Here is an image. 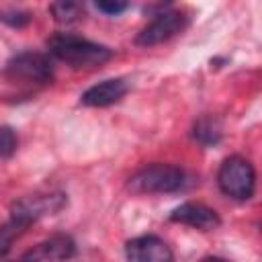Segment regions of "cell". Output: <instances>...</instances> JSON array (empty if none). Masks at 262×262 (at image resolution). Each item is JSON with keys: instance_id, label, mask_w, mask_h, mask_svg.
Returning a JSON list of instances; mask_svg holds the SVG:
<instances>
[{"instance_id": "cell-1", "label": "cell", "mask_w": 262, "mask_h": 262, "mask_svg": "<svg viewBox=\"0 0 262 262\" xmlns=\"http://www.w3.org/2000/svg\"><path fill=\"white\" fill-rule=\"evenodd\" d=\"M47 49L53 57L59 61L72 66V68H94L113 57V51L104 45L92 43L88 39L70 35V33H57L47 41Z\"/></svg>"}, {"instance_id": "cell-2", "label": "cell", "mask_w": 262, "mask_h": 262, "mask_svg": "<svg viewBox=\"0 0 262 262\" xmlns=\"http://www.w3.org/2000/svg\"><path fill=\"white\" fill-rule=\"evenodd\" d=\"M217 184L225 196L235 201H248L252 199L256 188L254 166L242 156H229L227 160H223L219 168Z\"/></svg>"}, {"instance_id": "cell-3", "label": "cell", "mask_w": 262, "mask_h": 262, "mask_svg": "<svg viewBox=\"0 0 262 262\" xmlns=\"http://www.w3.org/2000/svg\"><path fill=\"white\" fill-rule=\"evenodd\" d=\"M184 184V172L172 164L143 166L129 178V188L135 192H176Z\"/></svg>"}, {"instance_id": "cell-4", "label": "cell", "mask_w": 262, "mask_h": 262, "mask_svg": "<svg viewBox=\"0 0 262 262\" xmlns=\"http://www.w3.org/2000/svg\"><path fill=\"white\" fill-rule=\"evenodd\" d=\"M4 72L10 80H18V82H27V84H47L53 78L51 59L45 53H37V51L16 53L6 63Z\"/></svg>"}, {"instance_id": "cell-5", "label": "cell", "mask_w": 262, "mask_h": 262, "mask_svg": "<svg viewBox=\"0 0 262 262\" xmlns=\"http://www.w3.org/2000/svg\"><path fill=\"white\" fill-rule=\"evenodd\" d=\"M63 207H66L63 192H37V194L18 199L10 209V217L23 221L29 227L37 219H41L45 215H53V213L61 211Z\"/></svg>"}, {"instance_id": "cell-6", "label": "cell", "mask_w": 262, "mask_h": 262, "mask_svg": "<svg viewBox=\"0 0 262 262\" xmlns=\"http://www.w3.org/2000/svg\"><path fill=\"white\" fill-rule=\"evenodd\" d=\"M188 25V18L180 10H164L156 14L135 37V43L141 47H151L172 39L174 35L182 33Z\"/></svg>"}, {"instance_id": "cell-7", "label": "cell", "mask_w": 262, "mask_h": 262, "mask_svg": "<svg viewBox=\"0 0 262 262\" xmlns=\"http://www.w3.org/2000/svg\"><path fill=\"white\" fill-rule=\"evenodd\" d=\"M127 262H174L172 250L158 235H139L125 246Z\"/></svg>"}, {"instance_id": "cell-8", "label": "cell", "mask_w": 262, "mask_h": 262, "mask_svg": "<svg viewBox=\"0 0 262 262\" xmlns=\"http://www.w3.org/2000/svg\"><path fill=\"white\" fill-rule=\"evenodd\" d=\"M170 221L190 225V227H196V229H205V231L215 229L221 223L219 215L203 203H182L180 207H176L170 213Z\"/></svg>"}, {"instance_id": "cell-9", "label": "cell", "mask_w": 262, "mask_h": 262, "mask_svg": "<svg viewBox=\"0 0 262 262\" xmlns=\"http://www.w3.org/2000/svg\"><path fill=\"white\" fill-rule=\"evenodd\" d=\"M127 90H129V86L123 78H108V80H102V82L90 86L80 96V102L86 106H108V104L119 102L127 94Z\"/></svg>"}, {"instance_id": "cell-10", "label": "cell", "mask_w": 262, "mask_h": 262, "mask_svg": "<svg viewBox=\"0 0 262 262\" xmlns=\"http://www.w3.org/2000/svg\"><path fill=\"white\" fill-rule=\"evenodd\" d=\"M74 242L72 237L57 233L53 237H49L47 242L39 244L37 248H33L31 252L25 254L23 262H61L74 256Z\"/></svg>"}, {"instance_id": "cell-11", "label": "cell", "mask_w": 262, "mask_h": 262, "mask_svg": "<svg viewBox=\"0 0 262 262\" xmlns=\"http://www.w3.org/2000/svg\"><path fill=\"white\" fill-rule=\"evenodd\" d=\"M192 137L205 145V147H211V145H217L221 141V125L211 119V117H203L194 123L192 127Z\"/></svg>"}, {"instance_id": "cell-12", "label": "cell", "mask_w": 262, "mask_h": 262, "mask_svg": "<svg viewBox=\"0 0 262 262\" xmlns=\"http://www.w3.org/2000/svg\"><path fill=\"white\" fill-rule=\"evenodd\" d=\"M49 10H51L53 18L61 25H72V23L80 20L84 14L82 4H78V2H55L49 6Z\"/></svg>"}, {"instance_id": "cell-13", "label": "cell", "mask_w": 262, "mask_h": 262, "mask_svg": "<svg viewBox=\"0 0 262 262\" xmlns=\"http://www.w3.org/2000/svg\"><path fill=\"white\" fill-rule=\"evenodd\" d=\"M25 229H27V225H25L23 221H18V219H12V217H10L4 225H0V258L10 252L12 242H14Z\"/></svg>"}, {"instance_id": "cell-14", "label": "cell", "mask_w": 262, "mask_h": 262, "mask_svg": "<svg viewBox=\"0 0 262 262\" xmlns=\"http://www.w3.org/2000/svg\"><path fill=\"white\" fill-rule=\"evenodd\" d=\"M16 133L12 127L8 125H0V160L4 158H10L14 151H16Z\"/></svg>"}, {"instance_id": "cell-15", "label": "cell", "mask_w": 262, "mask_h": 262, "mask_svg": "<svg viewBox=\"0 0 262 262\" xmlns=\"http://www.w3.org/2000/svg\"><path fill=\"white\" fill-rule=\"evenodd\" d=\"M96 8L104 14L115 16V14H121L123 10H127V4L125 2H96Z\"/></svg>"}, {"instance_id": "cell-16", "label": "cell", "mask_w": 262, "mask_h": 262, "mask_svg": "<svg viewBox=\"0 0 262 262\" xmlns=\"http://www.w3.org/2000/svg\"><path fill=\"white\" fill-rule=\"evenodd\" d=\"M2 20L8 23L10 27H23V25H27L31 20V16L27 12H8V14L2 16Z\"/></svg>"}, {"instance_id": "cell-17", "label": "cell", "mask_w": 262, "mask_h": 262, "mask_svg": "<svg viewBox=\"0 0 262 262\" xmlns=\"http://www.w3.org/2000/svg\"><path fill=\"white\" fill-rule=\"evenodd\" d=\"M203 262H227V260H223V258H219V256H209V258H205Z\"/></svg>"}]
</instances>
